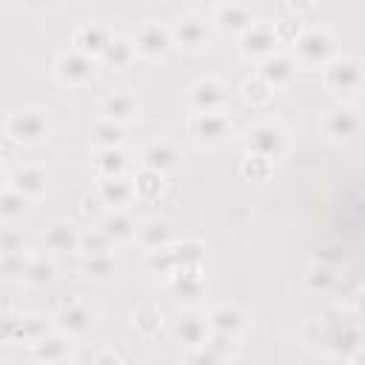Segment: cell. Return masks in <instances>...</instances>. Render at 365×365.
Instances as JSON below:
<instances>
[{
    "label": "cell",
    "mask_w": 365,
    "mask_h": 365,
    "mask_svg": "<svg viewBox=\"0 0 365 365\" xmlns=\"http://www.w3.org/2000/svg\"><path fill=\"white\" fill-rule=\"evenodd\" d=\"M274 91H277V88H274L259 71L242 80V97H245L251 106H265V103H271Z\"/></svg>",
    "instance_id": "obj_36"
},
{
    "label": "cell",
    "mask_w": 365,
    "mask_h": 365,
    "mask_svg": "<svg viewBox=\"0 0 365 365\" xmlns=\"http://www.w3.org/2000/svg\"><path fill=\"white\" fill-rule=\"evenodd\" d=\"M54 319V328L60 331V334H66V336H83L88 328H91V322H94V314L83 305V302H66V305H60L57 308V314L51 317Z\"/></svg>",
    "instance_id": "obj_13"
},
{
    "label": "cell",
    "mask_w": 365,
    "mask_h": 365,
    "mask_svg": "<svg viewBox=\"0 0 365 365\" xmlns=\"http://www.w3.org/2000/svg\"><path fill=\"white\" fill-rule=\"evenodd\" d=\"M97 63H100L97 57L71 48V51H63L57 57V68L54 71H57V80L66 83V86H86V83H91L97 77Z\"/></svg>",
    "instance_id": "obj_6"
},
{
    "label": "cell",
    "mask_w": 365,
    "mask_h": 365,
    "mask_svg": "<svg viewBox=\"0 0 365 365\" xmlns=\"http://www.w3.org/2000/svg\"><path fill=\"white\" fill-rule=\"evenodd\" d=\"M171 37L177 48L185 51H200L208 46L211 40V23L202 14H182L174 26H171Z\"/></svg>",
    "instance_id": "obj_9"
},
{
    "label": "cell",
    "mask_w": 365,
    "mask_h": 365,
    "mask_svg": "<svg viewBox=\"0 0 365 365\" xmlns=\"http://www.w3.org/2000/svg\"><path fill=\"white\" fill-rule=\"evenodd\" d=\"M322 83L334 94H351L365 86V63L356 57H334L322 66Z\"/></svg>",
    "instance_id": "obj_3"
},
{
    "label": "cell",
    "mask_w": 365,
    "mask_h": 365,
    "mask_svg": "<svg viewBox=\"0 0 365 365\" xmlns=\"http://www.w3.org/2000/svg\"><path fill=\"white\" fill-rule=\"evenodd\" d=\"M174 257H177V268H202V245L197 240H185V242H174Z\"/></svg>",
    "instance_id": "obj_40"
},
{
    "label": "cell",
    "mask_w": 365,
    "mask_h": 365,
    "mask_svg": "<svg viewBox=\"0 0 365 365\" xmlns=\"http://www.w3.org/2000/svg\"><path fill=\"white\" fill-rule=\"evenodd\" d=\"M9 185H14L17 191H23L29 200H37L46 185H48V174L40 165H17L9 177Z\"/></svg>",
    "instance_id": "obj_26"
},
{
    "label": "cell",
    "mask_w": 365,
    "mask_h": 365,
    "mask_svg": "<svg viewBox=\"0 0 365 365\" xmlns=\"http://www.w3.org/2000/svg\"><path fill=\"white\" fill-rule=\"evenodd\" d=\"M291 46H294V57L299 66H325L328 60L336 57V40L322 26L302 29Z\"/></svg>",
    "instance_id": "obj_2"
},
{
    "label": "cell",
    "mask_w": 365,
    "mask_h": 365,
    "mask_svg": "<svg viewBox=\"0 0 365 365\" xmlns=\"http://www.w3.org/2000/svg\"><path fill=\"white\" fill-rule=\"evenodd\" d=\"M29 259H31L29 248H23V251H3V274H6V279H23Z\"/></svg>",
    "instance_id": "obj_41"
},
{
    "label": "cell",
    "mask_w": 365,
    "mask_h": 365,
    "mask_svg": "<svg viewBox=\"0 0 365 365\" xmlns=\"http://www.w3.org/2000/svg\"><path fill=\"white\" fill-rule=\"evenodd\" d=\"M43 245L51 254H68V251H80V228L71 225L68 220H54L46 225L43 231Z\"/></svg>",
    "instance_id": "obj_14"
},
{
    "label": "cell",
    "mask_w": 365,
    "mask_h": 365,
    "mask_svg": "<svg viewBox=\"0 0 365 365\" xmlns=\"http://www.w3.org/2000/svg\"><path fill=\"white\" fill-rule=\"evenodd\" d=\"M140 114V97L134 91H111L100 100V117L128 125Z\"/></svg>",
    "instance_id": "obj_12"
},
{
    "label": "cell",
    "mask_w": 365,
    "mask_h": 365,
    "mask_svg": "<svg viewBox=\"0 0 365 365\" xmlns=\"http://www.w3.org/2000/svg\"><path fill=\"white\" fill-rule=\"evenodd\" d=\"M14 331H17V339L34 345V342L43 339L48 331H54V319L48 322V319L40 317V314H23V317H14V319L9 317V319H6V339H11Z\"/></svg>",
    "instance_id": "obj_16"
},
{
    "label": "cell",
    "mask_w": 365,
    "mask_h": 365,
    "mask_svg": "<svg viewBox=\"0 0 365 365\" xmlns=\"http://www.w3.org/2000/svg\"><path fill=\"white\" fill-rule=\"evenodd\" d=\"M225 100H228V88L217 77H200L188 88V108L191 111H222Z\"/></svg>",
    "instance_id": "obj_11"
},
{
    "label": "cell",
    "mask_w": 365,
    "mask_h": 365,
    "mask_svg": "<svg viewBox=\"0 0 365 365\" xmlns=\"http://www.w3.org/2000/svg\"><path fill=\"white\" fill-rule=\"evenodd\" d=\"M97 225L108 234V240L117 245V242H128V240H134V234H137V222L131 220V214L125 211V208H106L103 211V217L97 220Z\"/></svg>",
    "instance_id": "obj_23"
},
{
    "label": "cell",
    "mask_w": 365,
    "mask_h": 365,
    "mask_svg": "<svg viewBox=\"0 0 365 365\" xmlns=\"http://www.w3.org/2000/svg\"><path fill=\"white\" fill-rule=\"evenodd\" d=\"M168 288L180 302H194L202 297L205 279H202V268H177L168 277Z\"/></svg>",
    "instance_id": "obj_21"
},
{
    "label": "cell",
    "mask_w": 365,
    "mask_h": 365,
    "mask_svg": "<svg viewBox=\"0 0 365 365\" xmlns=\"http://www.w3.org/2000/svg\"><path fill=\"white\" fill-rule=\"evenodd\" d=\"M80 271H83V277L91 279V282H108V279L117 274V259L111 257V251H106V254H91V257H83Z\"/></svg>",
    "instance_id": "obj_31"
},
{
    "label": "cell",
    "mask_w": 365,
    "mask_h": 365,
    "mask_svg": "<svg viewBox=\"0 0 365 365\" xmlns=\"http://www.w3.org/2000/svg\"><path fill=\"white\" fill-rule=\"evenodd\" d=\"M359 125H362V117L348 103H339V106L328 108L325 117H322V134L331 143H348L351 137H356Z\"/></svg>",
    "instance_id": "obj_7"
},
{
    "label": "cell",
    "mask_w": 365,
    "mask_h": 365,
    "mask_svg": "<svg viewBox=\"0 0 365 365\" xmlns=\"http://www.w3.org/2000/svg\"><path fill=\"white\" fill-rule=\"evenodd\" d=\"M279 43L282 40L277 34V23H265V20H254V26L240 34L242 57L245 60H257V63H262L268 54H274Z\"/></svg>",
    "instance_id": "obj_5"
},
{
    "label": "cell",
    "mask_w": 365,
    "mask_h": 365,
    "mask_svg": "<svg viewBox=\"0 0 365 365\" xmlns=\"http://www.w3.org/2000/svg\"><path fill=\"white\" fill-rule=\"evenodd\" d=\"M177 160H180V151H177V145L168 143V140H154V143H148L145 151H143V165H148V168H154V171H163V174H168V171L177 165Z\"/></svg>",
    "instance_id": "obj_27"
},
{
    "label": "cell",
    "mask_w": 365,
    "mask_h": 365,
    "mask_svg": "<svg viewBox=\"0 0 365 365\" xmlns=\"http://www.w3.org/2000/svg\"><path fill=\"white\" fill-rule=\"evenodd\" d=\"M259 74H262L274 88H282V86H288V83L294 80V74H297V57H291V54H285V51H274V54H268V57L259 63Z\"/></svg>",
    "instance_id": "obj_22"
},
{
    "label": "cell",
    "mask_w": 365,
    "mask_h": 365,
    "mask_svg": "<svg viewBox=\"0 0 365 365\" xmlns=\"http://www.w3.org/2000/svg\"><path fill=\"white\" fill-rule=\"evenodd\" d=\"M0 245H3V251H23V248H26L23 231L14 228V222L6 225V228H3V240H0Z\"/></svg>",
    "instance_id": "obj_43"
},
{
    "label": "cell",
    "mask_w": 365,
    "mask_h": 365,
    "mask_svg": "<svg viewBox=\"0 0 365 365\" xmlns=\"http://www.w3.org/2000/svg\"><path fill=\"white\" fill-rule=\"evenodd\" d=\"M29 205H31V200H29L23 191H17L14 185L6 182V188H3V194H0V214H3L6 225L23 220V217L29 214Z\"/></svg>",
    "instance_id": "obj_32"
},
{
    "label": "cell",
    "mask_w": 365,
    "mask_h": 365,
    "mask_svg": "<svg viewBox=\"0 0 365 365\" xmlns=\"http://www.w3.org/2000/svg\"><path fill=\"white\" fill-rule=\"evenodd\" d=\"M97 194H100V200L106 202V208H125L131 200H137V194H134V182H131V177H125V174H117V177H100V182H97Z\"/></svg>",
    "instance_id": "obj_17"
},
{
    "label": "cell",
    "mask_w": 365,
    "mask_h": 365,
    "mask_svg": "<svg viewBox=\"0 0 365 365\" xmlns=\"http://www.w3.org/2000/svg\"><path fill=\"white\" fill-rule=\"evenodd\" d=\"M163 311L157 308V305H140V308H134V314H131V325H134V331L140 334V336H154L160 328H163Z\"/></svg>",
    "instance_id": "obj_35"
},
{
    "label": "cell",
    "mask_w": 365,
    "mask_h": 365,
    "mask_svg": "<svg viewBox=\"0 0 365 365\" xmlns=\"http://www.w3.org/2000/svg\"><path fill=\"white\" fill-rule=\"evenodd\" d=\"M285 128L277 123V120H265V123H257L251 131H248V151L254 154H262L268 160H279L282 151H285Z\"/></svg>",
    "instance_id": "obj_10"
},
{
    "label": "cell",
    "mask_w": 365,
    "mask_h": 365,
    "mask_svg": "<svg viewBox=\"0 0 365 365\" xmlns=\"http://www.w3.org/2000/svg\"><path fill=\"white\" fill-rule=\"evenodd\" d=\"M205 317H208L211 334H222V336H231V339H237L248 325L245 314L237 305H214Z\"/></svg>",
    "instance_id": "obj_18"
},
{
    "label": "cell",
    "mask_w": 365,
    "mask_h": 365,
    "mask_svg": "<svg viewBox=\"0 0 365 365\" xmlns=\"http://www.w3.org/2000/svg\"><path fill=\"white\" fill-rule=\"evenodd\" d=\"M131 182H134L137 200L154 202V200L163 194V188H165V174H163V171H154V168H148V165H143V168L131 177Z\"/></svg>",
    "instance_id": "obj_29"
},
{
    "label": "cell",
    "mask_w": 365,
    "mask_h": 365,
    "mask_svg": "<svg viewBox=\"0 0 365 365\" xmlns=\"http://www.w3.org/2000/svg\"><path fill=\"white\" fill-rule=\"evenodd\" d=\"M54 274H57V268H54L51 259L40 257V254H31V259L26 265V274H23V282L31 285V288H43L54 279Z\"/></svg>",
    "instance_id": "obj_34"
},
{
    "label": "cell",
    "mask_w": 365,
    "mask_h": 365,
    "mask_svg": "<svg viewBox=\"0 0 365 365\" xmlns=\"http://www.w3.org/2000/svg\"><path fill=\"white\" fill-rule=\"evenodd\" d=\"M174 245V242H171ZM165 245V248H157V251H145V265L151 274H163V277H171L177 271V257H174V248Z\"/></svg>",
    "instance_id": "obj_39"
},
{
    "label": "cell",
    "mask_w": 365,
    "mask_h": 365,
    "mask_svg": "<svg viewBox=\"0 0 365 365\" xmlns=\"http://www.w3.org/2000/svg\"><path fill=\"white\" fill-rule=\"evenodd\" d=\"M125 134H128V128L123 123H114V120H106V117H100L91 125V143H94V148H120L125 143Z\"/></svg>",
    "instance_id": "obj_28"
},
{
    "label": "cell",
    "mask_w": 365,
    "mask_h": 365,
    "mask_svg": "<svg viewBox=\"0 0 365 365\" xmlns=\"http://www.w3.org/2000/svg\"><path fill=\"white\" fill-rule=\"evenodd\" d=\"M125 165H128V157L120 148H97L94 151V171L100 177H117V174H125Z\"/></svg>",
    "instance_id": "obj_33"
},
{
    "label": "cell",
    "mask_w": 365,
    "mask_h": 365,
    "mask_svg": "<svg viewBox=\"0 0 365 365\" xmlns=\"http://www.w3.org/2000/svg\"><path fill=\"white\" fill-rule=\"evenodd\" d=\"M314 3H317V0H288V6H291L294 11H308V9H314Z\"/></svg>",
    "instance_id": "obj_44"
},
{
    "label": "cell",
    "mask_w": 365,
    "mask_h": 365,
    "mask_svg": "<svg viewBox=\"0 0 365 365\" xmlns=\"http://www.w3.org/2000/svg\"><path fill=\"white\" fill-rule=\"evenodd\" d=\"M214 26L220 31H228V34H237L240 37L242 31H248L254 26V14L245 6L225 0L220 9H214Z\"/></svg>",
    "instance_id": "obj_20"
},
{
    "label": "cell",
    "mask_w": 365,
    "mask_h": 365,
    "mask_svg": "<svg viewBox=\"0 0 365 365\" xmlns=\"http://www.w3.org/2000/svg\"><path fill=\"white\" fill-rule=\"evenodd\" d=\"M174 336H177V342H180L182 348H200V345L211 336L208 317L194 314V311L180 314V319L174 322Z\"/></svg>",
    "instance_id": "obj_15"
},
{
    "label": "cell",
    "mask_w": 365,
    "mask_h": 365,
    "mask_svg": "<svg viewBox=\"0 0 365 365\" xmlns=\"http://www.w3.org/2000/svg\"><path fill=\"white\" fill-rule=\"evenodd\" d=\"M191 3H197V6H205V9H220L225 0H191Z\"/></svg>",
    "instance_id": "obj_46"
},
{
    "label": "cell",
    "mask_w": 365,
    "mask_h": 365,
    "mask_svg": "<svg viewBox=\"0 0 365 365\" xmlns=\"http://www.w3.org/2000/svg\"><path fill=\"white\" fill-rule=\"evenodd\" d=\"M48 134H51V123H48V114L40 108H20L6 117V137L23 148L46 143Z\"/></svg>",
    "instance_id": "obj_1"
},
{
    "label": "cell",
    "mask_w": 365,
    "mask_h": 365,
    "mask_svg": "<svg viewBox=\"0 0 365 365\" xmlns=\"http://www.w3.org/2000/svg\"><path fill=\"white\" fill-rule=\"evenodd\" d=\"M356 314H359V317H365V288L356 294Z\"/></svg>",
    "instance_id": "obj_45"
},
{
    "label": "cell",
    "mask_w": 365,
    "mask_h": 365,
    "mask_svg": "<svg viewBox=\"0 0 365 365\" xmlns=\"http://www.w3.org/2000/svg\"><path fill=\"white\" fill-rule=\"evenodd\" d=\"M185 128L197 145L214 148L231 134V120L225 111H191Z\"/></svg>",
    "instance_id": "obj_4"
},
{
    "label": "cell",
    "mask_w": 365,
    "mask_h": 365,
    "mask_svg": "<svg viewBox=\"0 0 365 365\" xmlns=\"http://www.w3.org/2000/svg\"><path fill=\"white\" fill-rule=\"evenodd\" d=\"M111 240H108V234L100 228V225H94V228H86V231H80V257H91V254H106V251H111Z\"/></svg>",
    "instance_id": "obj_37"
},
{
    "label": "cell",
    "mask_w": 365,
    "mask_h": 365,
    "mask_svg": "<svg viewBox=\"0 0 365 365\" xmlns=\"http://www.w3.org/2000/svg\"><path fill=\"white\" fill-rule=\"evenodd\" d=\"M68 339L71 336H66V334H60L54 328V331H48L43 339H37L31 345V356L37 362H66L71 356V342Z\"/></svg>",
    "instance_id": "obj_24"
},
{
    "label": "cell",
    "mask_w": 365,
    "mask_h": 365,
    "mask_svg": "<svg viewBox=\"0 0 365 365\" xmlns=\"http://www.w3.org/2000/svg\"><path fill=\"white\" fill-rule=\"evenodd\" d=\"M134 240L140 242L143 251H157V248H165L174 242V228L168 220H160V217H151V220H143L137 225V234Z\"/></svg>",
    "instance_id": "obj_19"
},
{
    "label": "cell",
    "mask_w": 365,
    "mask_h": 365,
    "mask_svg": "<svg viewBox=\"0 0 365 365\" xmlns=\"http://www.w3.org/2000/svg\"><path fill=\"white\" fill-rule=\"evenodd\" d=\"M111 37H114V34H111L106 26L88 23V26H83V29H77V31H74V48L100 60V57H103V51L108 48V43H111Z\"/></svg>",
    "instance_id": "obj_25"
},
{
    "label": "cell",
    "mask_w": 365,
    "mask_h": 365,
    "mask_svg": "<svg viewBox=\"0 0 365 365\" xmlns=\"http://www.w3.org/2000/svg\"><path fill=\"white\" fill-rule=\"evenodd\" d=\"M240 171H242V177H248V180H254V182H262V180H268V177H271V171H274V160H268V157H262V154L248 151V154L242 157Z\"/></svg>",
    "instance_id": "obj_38"
},
{
    "label": "cell",
    "mask_w": 365,
    "mask_h": 365,
    "mask_svg": "<svg viewBox=\"0 0 365 365\" xmlns=\"http://www.w3.org/2000/svg\"><path fill=\"white\" fill-rule=\"evenodd\" d=\"M131 40H134L137 57L151 60V63H154V60H163V57L174 48L171 29H165V26H160V23H145V26H140Z\"/></svg>",
    "instance_id": "obj_8"
},
{
    "label": "cell",
    "mask_w": 365,
    "mask_h": 365,
    "mask_svg": "<svg viewBox=\"0 0 365 365\" xmlns=\"http://www.w3.org/2000/svg\"><path fill=\"white\" fill-rule=\"evenodd\" d=\"M134 60H137L134 40L120 37V34H114V37H111L108 48H106V51H103V57H100V63H106V66H111V68H128Z\"/></svg>",
    "instance_id": "obj_30"
},
{
    "label": "cell",
    "mask_w": 365,
    "mask_h": 365,
    "mask_svg": "<svg viewBox=\"0 0 365 365\" xmlns=\"http://www.w3.org/2000/svg\"><path fill=\"white\" fill-rule=\"evenodd\" d=\"M334 285H336V271L334 268H328V265H311V271H308V288L311 291L328 294Z\"/></svg>",
    "instance_id": "obj_42"
}]
</instances>
